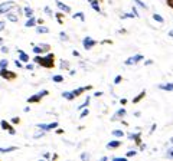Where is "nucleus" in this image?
<instances>
[{
	"instance_id": "obj_3",
	"label": "nucleus",
	"mask_w": 173,
	"mask_h": 161,
	"mask_svg": "<svg viewBox=\"0 0 173 161\" xmlns=\"http://www.w3.org/2000/svg\"><path fill=\"white\" fill-rule=\"evenodd\" d=\"M143 55H134V56H130L128 59H126L124 65H127V66H131V65H136V64H139V62H141L143 60Z\"/></svg>"
},
{
	"instance_id": "obj_33",
	"label": "nucleus",
	"mask_w": 173,
	"mask_h": 161,
	"mask_svg": "<svg viewBox=\"0 0 173 161\" xmlns=\"http://www.w3.org/2000/svg\"><path fill=\"white\" fill-rule=\"evenodd\" d=\"M69 66V62H67V60H61V68L62 69H65V68Z\"/></svg>"
},
{
	"instance_id": "obj_25",
	"label": "nucleus",
	"mask_w": 173,
	"mask_h": 161,
	"mask_svg": "<svg viewBox=\"0 0 173 161\" xmlns=\"http://www.w3.org/2000/svg\"><path fill=\"white\" fill-rule=\"evenodd\" d=\"M7 66H9L7 59H2V60H0V69H6Z\"/></svg>"
},
{
	"instance_id": "obj_49",
	"label": "nucleus",
	"mask_w": 173,
	"mask_h": 161,
	"mask_svg": "<svg viewBox=\"0 0 173 161\" xmlns=\"http://www.w3.org/2000/svg\"><path fill=\"white\" fill-rule=\"evenodd\" d=\"M23 111H25V112H29L30 108H29V107H25V108H23Z\"/></svg>"
},
{
	"instance_id": "obj_6",
	"label": "nucleus",
	"mask_w": 173,
	"mask_h": 161,
	"mask_svg": "<svg viewBox=\"0 0 173 161\" xmlns=\"http://www.w3.org/2000/svg\"><path fill=\"white\" fill-rule=\"evenodd\" d=\"M55 3H57V6H58V7H59L62 12H64V13H69V12H71V7H69L68 4H64L62 2H61V0H57Z\"/></svg>"
},
{
	"instance_id": "obj_52",
	"label": "nucleus",
	"mask_w": 173,
	"mask_h": 161,
	"mask_svg": "<svg viewBox=\"0 0 173 161\" xmlns=\"http://www.w3.org/2000/svg\"><path fill=\"white\" fill-rule=\"evenodd\" d=\"M140 148H141V150H146V148H147L146 144H141V145H140Z\"/></svg>"
},
{
	"instance_id": "obj_27",
	"label": "nucleus",
	"mask_w": 173,
	"mask_h": 161,
	"mask_svg": "<svg viewBox=\"0 0 173 161\" xmlns=\"http://www.w3.org/2000/svg\"><path fill=\"white\" fill-rule=\"evenodd\" d=\"M43 50H45V49L42 48L41 45H39V46H35V48H33V52L36 53V55H39V53H43Z\"/></svg>"
},
{
	"instance_id": "obj_31",
	"label": "nucleus",
	"mask_w": 173,
	"mask_h": 161,
	"mask_svg": "<svg viewBox=\"0 0 173 161\" xmlns=\"http://www.w3.org/2000/svg\"><path fill=\"white\" fill-rule=\"evenodd\" d=\"M57 127H58V122H51V124H48V131H51V130H55Z\"/></svg>"
},
{
	"instance_id": "obj_35",
	"label": "nucleus",
	"mask_w": 173,
	"mask_h": 161,
	"mask_svg": "<svg viewBox=\"0 0 173 161\" xmlns=\"http://www.w3.org/2000/svg\"><path fill=\"white\" fill-rule=\"evenodd\" d=\"M45 13L48 16H53V13H52V10H51V7H49V6H45Z\"/></svg>"
},
{
	"instance_id": "obj_16",
	"label": "nucleus",
	"mask_w": 173,
	"mask_h": 161,
	"mask_svg": "<svg viewBox=\"0 0 173 161\" xmlns=\"http://www.w3.org/2000/svg\"><path fill=\"white\" fill-rule=\"evenodd\" d=\"M90 3H91V6H92V9H94V10H97L98 13L101 12V7H100V4H98V0H91Z\"/></svg>"
},
{
	"instance_id": "obj_4",
	"label": "nucleus",
	"mask_w": 173,
	"mask_h": 161,
	"mask_svg": "<svg viewBox=\"0 0 173 161\" xmlns=\"http://www.w3.org/2000/svg\"><path fill=\"white\" fill-rule=\"evenodd\" d=\"M95 45H97V42H95L92 38H90V36H86V38H84V40H82V46H84V49H86V50H90V49H92Z\"/></svg>"
},
{
	"instance_id": "obj_45",
	"label": "nucleus",
	"mask_w": 173,
	"mask_h": 161,
	"mask_svg": "<svg viewBox=\"0 0 173 161\" xmlns=\"http://www.w3.org/2000/svg\"><path fill=\"white\" fill-rule=\"evenodd\" d=\"M2 52H3V53H7L9 52V48H6V46H2Z\"/></svg>"
},
{
	"instance_id": "obj_1",
	"label": "nucleus",
	"mask_w": 173,
	"mask_h": 161,
	"mask_svg": "<svg viewBox=\"0 0 173 161\" xmlns=\"http://www.w3.org/2000/svg\"><path fill=\"white\" fill-rule=\"evenodd\" d=\"M53 58H55V55H53V53H49V55H46L45 58L36 56L35 58V62H36V64H41L42 66H45V68H52L53 66Z\"/></svg>"
},
{
	"instance_id": "obj_9",
	"label": "nucleus",
	"mask_w": 173,
	"mask_h": 161,
	"mask_svg": "<svg viewBox=\"0 0 173 161\" xmlns=\"http://www.w3.org/2000/svg\"><path fill=\"white\" fill-rule=\"evenodd\" d=\"M41 101V95L36 94V95H32V97L27 98V104H35V102H39Z\"/></svg>"
},
{
	"instance_id": "obj_37",
	"label": "nucleus",
	"mask_w": 173,
	"mask_h": 161,
	"mask_svg": "<svg viewBox=\"0 0 173 161\" xmlns=\"http://www.w3.org/2000/svg\"><path fill=\"white\" fill-rule=\"evenodd\" d=\"M81 160H90V154L82 153V154H81Z\"/></svg>"
},
{
	"instance_id": "obj_21",
	"label": "nucleus",
	"mask_w": 173,
	"mask_h": 161,
	"mask_svg": "<svg viewBox=\"0 0 173 161\" xmlns=\"http://www.w3.org/2000/svg\"><path fill=\"white\" fill-rule=\"evenodd\" d=\"M144 95H146V91H143V92H140V95H137V97H136L134 99H133V102H134V104H137L139 101H141V99H143V97H144Z\"/></svg>"
},
{
	"instance_id": "obj_43",
	"label": "nucleus",
	"mask_w": 173,
	"mask_h": 161,
	"mask_svg": "<svg viewBox=\"0 0 173 161\" xmlns=\"http://www.w3.org/2000/svg\"><path fill=\"white\" fill-rule=\"evenodd\" d=\"M15 65L17 68H23V65H22V60H15Z\"/></svg>"
},
{
	"instance_id": "obj_18",
	"label": "nucleus",
	"mask_w": 173,
	"mask_h": 161,
	"mask_svg": "<svg viewBox=\"0 0 173 161\" xmlns=\"http://www.w3.org/2000/svg\"><path fill=\"white\" fill-rule=\"evenodd\" d=\"M23 15H25L27 19H29V17H32V16H33V10H32V9L27 6V7H25V12H23Z\"/></svg>"
},
{
	"instance_id": "obj_36",
	"label": "nucleus",
	"mask_w": 173,
	"mask_h": 161,
	"mask_svg": "<svg viewBox=\"0 0 173 161\" xmlns=\"http://www.w3.org/2000/svg\"><path fill=\"white\" fill-rule=\"evenodd\" d=\"M121 79H123V78H121V75H117L116 79H114V85H118V83L121 82Z\"/></svg>"
},
{
	"instance_id": "obj_53",
	"label": "nucleus",
	"mask_w": 173,
	"mask_h": 161,
	"mask_svg": "<svg viewBox=\"0 0 173 161\" xmlns=\"http://www.w3.org/2000/svg\"><path fill=\"white\" fill-rule=\"evenodd\" d=\"M154 130H156V124H154V125H151V130H150V132H153Z\"/></svg>"
},
{
	"instance_id": "obj_28",
	"label": "nucleus",
	"mask_w": 173,
	"mask_h": 161,
	"mask_svg": "<svg viewBox=\"0 0 173 161\" xmlns=\"http://www.w3.org/2000/svg\"><path fill=\"white\" fill-rule=\"evenodd\" d=\"M72 17H74V19H81V22H84V15L82 13H74V15H72Z\"/></svg>"
},
{
	"instance_id": "obj_34",
	"label": "nucleus",
	"mask_w": 173,
	"mask_h": 161,
	"mask_svg": "<svg viewBox=\"0 0 173 161\" xmlns=\"http://www.w3.org/2000/svg\"><path fill=\"white\" fill-rule=\"evenodd\" d=\"M86 115H90V111H88V109H84L82 112H81V115H79V118H85Z\"/></svg>"
},
{
	"instance_id": "obj_55",
	"label": "nucleus",
	"mask_w": 173,
	"mask_h": 161,
	"mask_svg": "<svg viewBox=\"0 0 173 161\" xmlns=\"http://www.w3.org/2000/svg\"><path fill=\"white\" fill-rule=\"evenodd\" d=\"M170 144H173V137H172V138H170Z\"/></svg>"
},
{
	"instance_id": "obj_47",
	"label": "nucleus",
	"mask_w": 173,
	"mask_h": 161,
	"mask_svg": "<svg viewBox=\"0 0 173 161\" xmlns=\"http://www.w3.org/2000/svg\"><path fill=\"white\" fill-rule=\"evenodd\" d=\"M33 65H32V64H29V65H27V66H26V69H29V71H32V69H33Z\"/></svg>"
},
{
	"instance_id": "obj_8",
	"label": "nucleus",
	"mask_w": 173,
	"mask_h": 161,
	"mask_svg": "<svg viewBox=\"0 0 173 161\" xmlns=\"http://www.w3.org/2000/svg\"><path fill=\"white\" fill-rule=\"evenodd\" d=\"M126 114H127V111H126L124 108H121V109H118V111H117L116 112V115L113 116V118H111V121H116V120H120V118H123V116L126 115Z\"/></svg>"
},
{
	"instance_id": "obj_24",
	"label": "nucleus",
	"mask_w": 173,
	"mask_h": 161,
	"mask_svg": "<svg viewBox=\"0 0 173 161\" xmlns=\"http://www.w3.org/2000/svg\"><path fill=\"white\" fill-rule=\"evenodd\" d=\"M0 125H2V130H10V124H9L7 121L2 120V122H0Z\"/></svg>"
},
{
	"instance_id": "obj_54",
	"label": "nucleus",
	"mask_w": 173,
	"mask_h": 161,
	"mask_svg": "<svg viewBox=\"0 0 173 161\" xmlns=\"http://www.w3.org/2000/svg\"><path fill=\"white\" fill-rule=\"evenodd\" d=\"M169 36H170V38H173V30H170V32H169Z\"/></svg>"
},
{
	"instance_id": "obj_22",
	"label": "nucleus",
	"mask_w": 173,
	"mask_h": 161,
	"mask_svg": "<svg viewBox=\"0 0 173 161\" xmlns=\"http://www.w3.org/2000/svg\"><path fill=\"white\" fill-rule=\"evenodd\" d=\"M140 134H128V140H130V141H137V142H140Z\"/></svg>"
},
{
	"instance_id": "obj_29",
	"label": "nucleus",
	"mask_w": 173,
	"mask_h": 161,
	"mask_svg": "<svg viewBox=\"0 0 173 161\" xmlns=\"http://www.w3.org/2000/svg\"><path fill=\"white\" fill-rule=\"evenodd\" d=\"M134 4H137V6H140V7H143V9H147V4L143 3L141 0H134Z\"/></svg>"
},
{
	"instance_id": "obj_10",
	"label": "nucleus",
	"mask_w": 173,
	"mask_h": 161,
	"mask_svg": "<svg viewBox=\"0 0 173 161\" xmlns=\"http://www.w3.org/2000/svg\"><path fill=\"white\" fill-rule=\"evenodd\" d=\"M91 86H81V88H77V89H74L72 91V92H74V95H75V97H79V95L82 94L84 91L85 89H90Z\"/></svg>"
},
{
	"instance_id": "obj_56",
	"label": "nucleus",
	"mask_w": 173,
	"mask_h": 161,
	"mask_svg": "<svg viewBox=\"0 0 173 161\" xmlns=\"http://www.w3.org/2000/svg\"><path fill=\"white\" fill-rule=\"evenodd\" d=\"M2 43H3V40H2V39H0V45H2Z\"/></svg>"
},
{
	"instance_id": "obj_32",
	"label": "nucleus",
	"mask_w": 173,
	"mask_h": 161,
	"mask_svg": "<svg viewBox=\"0 0 173 161\" xmlns=\"http://www.w3.org/2000/svg\"><path fill=\"white\" fill-rule=\"evenodd\" d=\"M59 39H61V40H68L69 38H68V35L65 33V32H61V33H59Z\"/></svg>"
},
{
	"instance_id": "obj_44",
	"label": "nucleus",
	"mask_w": 173,
	"mask_h": 161,
	"mask_svg": "<svg viewBox=\"0 0 173 161\" xmlns=\"http://www.w3.org/2000/svg\"><path fill=\"white\" fill-rule=\"evenodd\" d=\"M72 55H74V56H77V58H79V56H81L78 50H72Z\"/></svg>"
},
{
	"instance_id": "obj_40",
	"label": "nucleus",
	"mask_w": 173,
	"mask_h": 161,
	"mask_svg": "<svg viewBox=\"0 0 173 161\" xmlns=\"http://www.w3.org/2000/svg\"><path fill=\"white\" fill-rule=\"evenodd\" d=\"M137 154V151L136 150H131V151H128L127 154H126V157H133V155H136Z\"/></svg>"
},
{
	"instance_id": "obj_13",
	"label": "nucleus",
	"mask_w": 173,
	"mask_h": 161,
	"mask_svg": "<svg viewBox=\"0 0 173 161\" xmlns=\"http://www.w3.org/2000/svg\"><path fill=\"white\" fill-rule=\"evenodd\" d=\"M15 150H19L17 147H6V148H2L0 147V154H6V153H12V151Z\"/></svg>"
},
{
	"instance_id": "obj_41",
	"label": "nucleus",
	"mask_w": 173,
	"mask_h": 161,
	"mask_svg": "<svg viewBox=\"0 0 173 161\" xmlns=\"http://www.w3.org/2000/svg\"><path fill=\"white\" fill-rule=\"evenodd\" d=\"M38 94L41 95V98H42V97H46V95H48L49 92H48V91H46V89H43V91H41V92H38Z\"/></svg>"
},
{
	"instance_id": "obj_38",
	"label": "nucleus",
	"mask_w": 173,
	"mask_h": 161,
	"mask_svg": "<svg viewBox=\"0 0 173 161\" xmlns=\"http://www.w3.org/2000/svg\"><path fill=\"white\" fill-rule=\"evenodd\" d=\"M43 135H45V131L38 132V134H35V135H33V138H35V140H38V138H41V137H43Z\"/></svg>"
},
{
	"instance_id": "obj_19",
	"label": "nucleus",
	"mask_w": 173,
	"mask_h": 161,
	"mask_svg": "<svg viewBox=\"0 0 173 161\" xmlns=\"http://www.w3.org/2000/svg\"><path fill=\"white\" fill-rule=\"evenodd\" d=\"M111 134H113L114 137H118V138H123V137H124V132L121 131V130H114Z\"/></svg>"
},
{
	"instance_id": "obj_12",
	"label": "nucleus",
	"mask_w": 173,
	"mask_h": 161,
	"mask_svg": "<svg viewBox=\"0 0 173 161\" xmlns=\"http://www.w3.org/2000/svg\"><path fill=\"white\" fill-rule=\"evenodd\" d=\"M62 97L65 98V99H68V101H72L74 98H75V95H74V92H69V91H65V92H62Z\"/></svg>"
},
{
	"instance_id": "obj_39",
	"label": "nucleus",
	"mask_w": 173,
	"mask_h": 161,
	"mask_svg": "<svg viewBox=\"0 0 173 161\" xmlns=\"http://www.w3.org/2000/svg\"><path fill=\"white\" fill-rule=\"evenodd\" d=\"M131 12H133V15L136 16V17H139V10H137V7H136V6H133V9H131Z\"/></svg>"
},
{
	"instance_id": "obj_14",
	"label": "nucleus",
	"mask_w": 173,
	"mask_h": 161,
	"mask_svg": "<svg viewBox=\"0 0 173 161\" xmlns=\"http://www.w3.org/2000/svg\"><path fill=\"white\" fill-rule=\"evenodd\" d=\"M17 52H19V59L20 60H22V62H27V60H29V56H27V55H26V53H25V52H23V50H22V49H17Z\"/></svg>"
},
{
	"instance_id": "obj_23",
	"label": "nucleus",
	"mask_w": 173,
	"mask_h": 161,
	"mask_svg": "<svg viewBox=\"0 0 173 161\" xmlns=\"http://www.w3.org/2000/svg\"><path fill=\"white\" fill-rule=\"evenodd\" d=\"M52 81H53V82H57V83H61L62 81H64V76H62V75H53Z\"/></svg>"
},
{
	"instance_id": "obj_30",
	"label": "nucleus",
	"mask_w": 173,
	"mask_h": 161,
	"mask_svg": "<svg viewBox=\"0 0 173 161\" xmlns=\"http://www.w3.org/2000/svg\"><path fill=\"white\" fill-rule=\"evenodd\" d=\"M90 99L91 98L90 97H86V99H85V102H84L81 107H78V109H82V108H85V107H88V104H90Z\"/></svg>"
},
{
	"instance_id": "obj_42",
	"label": "nucleus",
	"mask_w": 173,
	"mask_h": 161,
	"mask_svg": "<svg viewBox=\"0 0 173 161\" xmlns=\"http://www.w3.org/2000/svg\"><path fill=\"white\" fill-rule=\"evenodd\" d=\"M167 157H169V158H173V147L170 148L169 151H167Z\"/></svg>"
},
{
	"instance_id": "obj_5",
	"label": "nucleus",
	"mask_w": 173,
	"mask_h": 161,
	"mask_svg": "<svg viewBox=\"0 0 173 161\" xmlns=\"http://www.w3.org/2000/svg\"><path fill=\"white\" fill-rule=\"evenodd\" d=\"M0 76H3L4 79L10 81V79H15L16 78V73H13V72H9V71H6V69H0Z\"/></svg>"
},
{
	"instance_id": "obj_11",
	"label": "nucleus",
	"mask_w": 173,
	"mask_h": 161,
	"mask_svg": "<svg viewBox=\"0 0 173 161\" xmlns=\"http://www.w3.org/2000/svg\"><path fill=\"white\" fill-rule=\"evenodd\" d=\"M120 145H121V141H110L106 147H107V150H110V148H118Z\"/></svg>"
},
{
	"instance_id": "obj_46",
	"label": "nucleus",
	"mask_w": 173,
	"mask_h": 161,
	"mask_svg": "<svg viewBox=\"0 0 173 161\" xmlns=\"http://www.w3.org/2000/svg\"><path fill=\"white\" fill-rule=\"evenodd\" d=\"M12 122H13V124H17V122H20V120H19V118H17V116H15V118L12 120Z\"/></svg>"
},
{
	"instance_id": "obj_15",
	"label": "nucleus",
	"mask_w": 173,
	"mask_h": 161,
	"mask_svg": "<svg viewBox=\"0 0 173 161\" xmlns=\"http://www.w3.org/2000/svg\"><path fill=\"white\" fill-rule=\"evenodd\" d=\"M36 32L38 33H43V35H46V33H49V27H46V26H38L36 27Z\"/></svg>"
},
{
	"instance_id": "obj_7",
	"label": "nucleus",
	"mask_w": 173,
	"mask_h": 161,
	"mask_svg": "<svg viewBox=\"0 0 173 161\" xmlns=\"http://www.w3.org/2000/svg\"><path fill=\"white\" fill-rule=\"evenodd\" d=\"M159 89L166 91V92H172V91H173V83H172V82L160 83V85H159Z\"/></svg>"
},
{
	"instance_id": "obj_48",
	"label": "nucleus",
	"mask_w": 173,
	"mask_h": 161,
	"mask_svg": "<svg viewBox=\"0 0 173 161\" xmlns=\"http://www.w3.org/2000/svg\"><path fill=\"white\" fill-rule=\"evenodd\" d=\"M4 29V22H0V32Z\"/></svg>"
},
{
	"instance_id": "obj_51",
	"label": "nucleus",
	"mask_w": 173,
	"mask_h": 161,
	"mask_svg": "<svg viewBox=\"0 0 173 161\" xmlns=\"http://www.w3.org/2000/svg\"><path fill=\"white\" fill-rule=\"evenodd\" d=\"M126 102H127V99H126V98H123V99H121V101H120V104H123V105H124Z\"/></svg>"
},
{
	"instance_id": "obj_17",
	"label": "nucleus",
	"mask_w": 173,
	"mask_h": 161,
	"mask_svg": "<svg viewBox=\"0 0 173 161\" xmlns=\"http://www.w3.org/2000/svg\"><path fill=\"white\" fill-rule=\"evenodd\" d=\"M35 22H36V19H35L33 16H32V17H29V19H27V22L25 23V27H32V26H35Z\"/></svg>"
},
{
	"instance_id": "obj_2",
	"label": "nucleus",
	"mask_w": 173,
	"mask_h": 161,
	"mask_svg": "<svg viewBox=\"0 0 173 161\" xmlns=\"http://www.w3.org/2000/svg\"><path fill=\"white\" fill-rule=\"evenodd\" d=\"M16 6V3L13 2V0H7V2H3V3L0 4V15H4L6 12H10V9L12 7H15Z\"/></svg>"
},
{
	"instance_id": "obj_50",
	"label": "nucleus",
	"mask_w": 173,
	"mask_h": 161,
	"mask_svg": "<svg viewBox=\"0 0 173 161\" xmlns=\"http://www.w3.org/2000/svg\"><path fill=\"white\" fill-rule=\"evenodd\" d=\"M15 130H13V128H10V130H9V134H12V135H13V134H15Z\"/></svg>"
},
{
	"instance_id": "obj_26",
	"label": "nucleus",
	"mask_w": 173,
	"mask_h": 161,
	"mask_svg": "<svg viewBox=\"0 0 173 161\" xmlns=\"http://www.w3.org/2000/svg\"><path fill=\"white\" fill-rule=\"evenodd\" d=\"M153 19L156 20V22H159V23H163V22H165V19H163L160 15H157V13H154V15H153Z\"/></svg>"
},
{
	"instance_id": "obj_20",
	"label": "nucleus",
	"mask_w": 173,
	"mask_h": 161,
	"mask_svg": "<svg viewBox=\"0 0 173 161\" xmlns=\"http://www.w3.org/2000/svg\"><path fill=\"white\" fill-rule=\"evenodd\" d=\"M6 16H7V19L10 20V22H13V23H16L17 20H19V17H17V16H15L13 13H7Z\"/></svg>"
}]
</instances>
